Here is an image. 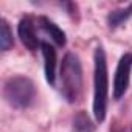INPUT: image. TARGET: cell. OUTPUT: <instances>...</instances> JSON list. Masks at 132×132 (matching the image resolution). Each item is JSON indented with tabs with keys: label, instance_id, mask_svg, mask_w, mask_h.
<instances>
[{
	"label": "cell",
	"instance_id": "cell-1",
	"mask_svg": "<svg viewBox=\"0 0 132 132\" xmlns=\"http://www.w3.org/2000/svg\"><path fill=\"white\" fill-rule=\"evenodd\" d=\"M93 115L98 123L104 121L107 110V95H109V76L106 54L101 47L95 51V72H93Z\"/></svg>",
	"mask_w": 132,
	"mask_h": 132
},
{
	"label": "cell",
	"instance_id": "cell-2",
	"mask_svg": "<svg viewBox=\"0 0 132 132\" xmlns=\"http://www.w3.org/2000/svg\"><path fill=\"white\" fill-rule=\"evenodd\" d=\"M61 93L69 103H75L79 98L82 89V70L79 57L75 53H67L61 65Z\"/></svg>",
	"mask_w": 132,
	"mask_h": 132
},
{
	"label": "cell",
	"instance_id": "cell-3",
	"mask_svg": "<svg viewBox=\"0 0 132 132\" xmlns=\"http://www.w3.org/2000/svg\"><path fill=\"white\" fill-rule=\"evenodd\" d=\"M3 96L10 106L16 109H27L36 100V86L25 76L8 78L3 86Z\"/></svg>",
	"mask_w": 132,
	"mask_h": 132
},
{
	"label": "cell",
	"instance_id": "cell-4",
	"mask_svg": "<svg viewBox=\"0 0 132 132\" xmlns=\"http://www.w3.org/2000/svg\"><path fill=\"white\" fill-rule=\"evenodd\" d=\"M130 70H132V53H124L117 65L115 70V78H113V98L120 100L127 87H129V81H130Z\"/></svg>",
	"mask_w": 132,
	"mask_h": 132
},
{
	"label": "cell",
	"instance_id": "cell-5",
	"mask_svg": "<svg viewBox=\"0 0 132 132\" xmlns=\"http://www.w3.org/2000/svg\"><path fill=\"white\" fill-rule=\"evenodd\" d=\"M19 37L22 40V44L28 48V50H36L37 45H40L42 42L37 37V31H36V20L31 16H25L20 19L19 27Z\"/></svg>",
	"mask_w": 132,
	"mask_h": 132
},
{
	"label": "cell",
	"instance_id": "cell-6",
	"mask_svg": "<svg viewBox=\"0 0 132 132\" xmlns=\"http://www.w3.org/2000/svg\"><path fill=\"white\" fill-rule=\"evenodd\" d=\"M40 48H42V56H44L45 79L48 84L54 86V82H56V50L48 42H42Z\"/></svg>",
	"mask_w": 132,
	"mask_h": 132
},
{
	"label": "cell",
	"instance_id": "cell-7",
	"mask_svg": "<svg viewBox=\"0 0 132 132\" xmlns=\"http://www.w3.org/2000/svg\"><path fill=\"white\" fill-rule=\"evenodd\" d=\"M37 23H39V27L42 28V31H44L47 36H50L51 40H53L56 45H59V47H64V45H65V33H64L54 22H51V20L47 19V17H39V19H37Z\"/></svg>",
	"mask_w": 132,
	"mask_h": 132
},
{
	"label": "cell",
	"instance_id": "cell-8",
	"mask_svg": "<svg viewBox=\"0 0 132 132\" xmlns=\"http://www.w3.org/2000/svg\"><path fill=\"white\" fill-rule=\"evenodd\" d=\"M132 16V3L126 8H120V10H115V11H110L109 16H107V22H109V27L115 28V27H120L121 23H124L129 17Z\"/></svg>",
	"mask_w": 132,
	"mask_h": 132
},
{
	"label": "cell",
	"instance_id": "cell-9",
	"mask_svg": "<svg viewBox=\"0 0 132 132\" xmlns=\"http://www.w3.org/2000/svg\"><path fill=\"white\" fill-rule=\"evenodd\" d=\"M72 132H93V124L86 112H78L73 118V130Z\"/></svg>",
	"mask_w": 132,
	"mask_h": 132
},
{
	"label": "cell",
	"instance_id": "cell-10",
	"mask_svg": "<svg viewBox=\"0 0 132 132\" xmlns=\"http://www.w3.org/2000/svg\"><path fill=\"white\" fill-rule=\"evenodd\" d=\"M0 23H2V25H0V47H2L3 51H8L13 47V44H14L13 33H11L10 25H8V22L5 19H2V22H0Z\"/></svg>",
	"mask_w": 132,
	"mask_h": 132
}]
</instances>
